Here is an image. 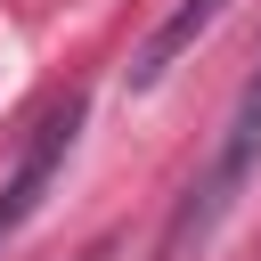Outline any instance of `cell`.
<instances>
[{
	"label": "cell",
	"instance_id": "cell-3",
	"mask_svg": "<svg viewBox=\"0 0 261 261\" xmlns=\"http://www.w3.org/2000/svg\"><path fill=\"white\" fill-rule=\"evenodd\" d=\"M220 16H228V0H171V16H163V24L139 41V57H130V90H155V82H163Z\"/></svg>",
	"mask_w": 261,
	"mask_h": 261
},
{
	"label": "cell",
	"instance_id": "cell-1",
	"mask_svg": "<svg viewBox=\"0 0 261 261\" xmlns=\"http://www.w3.org/2000/svg\"><path fill=\"white\" fill-rule=\"evenodd\" d=\"M253 171H261V73L237 90V106H228V122H220L212 163H204V171L188 179V196L171 204V220H163V261H196V253L220 237V220L245 204Z\"/></svg>",
	"mask_w": 261,
	"mask_h": 261
},
{
	"label": "cell",
	"instance_id": "cell-2",
	"mask_svg": "<svg viewBox=\"0 0 261 261\" xmlns=\"http://www.w3.org/2000/svg\"><path fill=\"white\" fill-rule=\"evenodd\" d=\"M82 98H57L41 122H33V139H24V155H16V171L0 179V245L41 212V196H49V179L65 171V155H73V130H82Z\"/></svg>",
	"mask_w": 261,
	"mask_h": 261
},
{
	"label": "cell",
	"instance_id": "cell-4",
	"mask_svg": "<svg viewBox=\"0 0 261 261\" xmlns=\"http://www.w3.org/2000/svg\"><path fill=\"white\" fill-rule=\"evenodd\" d=\"M82 261H106V245H90V253H82Z\"/></svg>",
	"mask_w": 261,
	"mask_h": 261
}]
</instances>
